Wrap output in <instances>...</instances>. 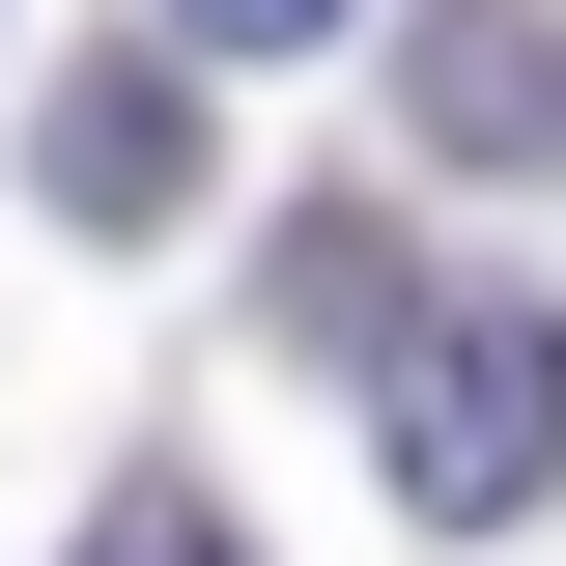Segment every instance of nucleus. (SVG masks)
<instances>
[{
    "instance_id": "nucleus-1",
    "label": "nucleus",
    "mask_w": 566,
    "mask_h": 566,
    "mask_svg": "<svg viewBox=\"0 0 566 566\" xmlns=\"http://www.w3.org/2000/svg\"><path fill=\"white\" fill-rule=\"evenodd\" d=\"M538 482H566V312H424V368H397V510H424V538H510Z\"/></svg>"
},
{
    "instance_id": "nucleus-2",
    "label": "nucleus",
    "mask_w": 566,
    "mask_h": 566,
    "mask_svg": "<svg viewBox=\"0 0 566 566\" xmlns=\"http://www.w3.org/2000/svg\"><path fill=\"white\" fill-rule=\"evenodd\" d=\"M29 199H57V227H199V199H227L199 57H142V29H114V57H57V142H29Z\"/></svg>"
},
{
    "instance_id": "nucleus-3",
    "label": "nucleus",
    "mask_w": 566,
    "mask_h": 566,
    "mask_svg": "<svg viewBox=\"0 0 566 566\" xmlns=\"http://www.w3.org/2000/svg\"><path fill=\"white\" fill-rule=\"evenodd\" d=\"M397 114L453 170H566V0H424L397 29Z\"/></svg>"
},
{
    "instance_id": "nucleus-4",
    "label": "nucleus",
    "mask_w": 566,
    "mask_h": 566,
    "mask_svg": "<svg viewBox=\"0 0 566 566\" xmlns=\"http://www.w3.org/2000/svg\"><path fill=\"white\" fill-rule=\"evenodd\" d=\"M283 340L340 368V397H368V368H424V283H397V227H368V199H312V227H283Z\"/></svg>"
},
{
    "instance_id": "nucleus-5",
    "label": "nucleus",
    "mask_w": 566,
    "mask_h": 566,
    "mask_svg": "<svg viewBox=\"0 0 566 566\" xmlns=\"http://www.w3.org/2000/svg\"><path fill=\"white\" fill-rule=\"evenodd\" d=\"M85 566H227V510H199V482H114V510H85Z\"/></svg>"
},
{
    "instance_id": "nucleus-6",
    "label": "nucleus",
    "mask_w": 566,
    "mask_h": 566,
    "mask_svg": "<svg viewBox=\"0 0 566 566\" xmlns=\"http://www.w3.org/2000/svg\"><path fill=\"white\" fill-rule=\"evenodd\" d=\"M340 0H170V57H312Z\"/></svg>"
}]
</instances>
